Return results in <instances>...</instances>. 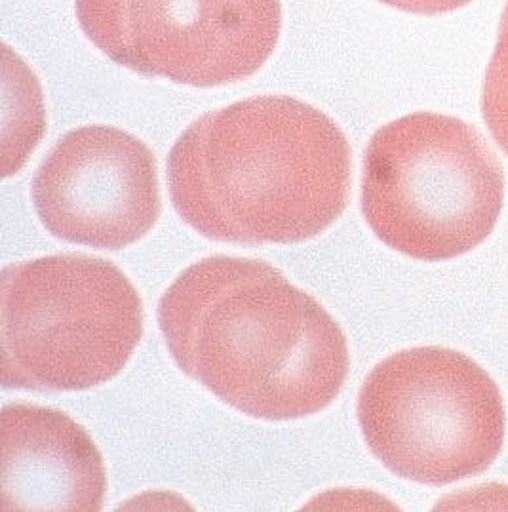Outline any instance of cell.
Here are the masks:
<instances>
[{
	"instance_id": "obj_1",
	"label": "cell",
	"mask_w": 508,
	"mask_h": 512,
	"mask_svg": "<svg viewBox=\"0 0 508 512\" xmlns=\"http://www.w3.org/2000/svg\"><path fill=\"white\" fill-rule=\"evenodd\" d=\"M158 326L183 374L257 419L326 410L351 368L332 315L259 259L215 256L187 267L158 303Z\"/></svg>"
},
{
	"instance_id": "obj_3",
	"label": "cell",
	"mask_w": 508,
	"mask_h": 512,
	"mask_svg": "<svg viewBox=\"0 0 508 512\" xmlns=\"http://www.w3.org/2000/svg\"><path fill=\"white\" fill-rule=\"evenodd\" d=\"M505 174L484 136L440 113H411L373 134L360 206L375 237L419 261L463 256L493 233Z\"/></svg>"
},
{
	"instance_id": "obj_11",
	"label": "cell",
	"mask_w": 508,
	"mask_h": 512,
	"mask_svg": "<svg viewBox=\"0 0 508 512\" xmlns=\"http://www.w3.org/2000/svg\"><path fill=\"white\" fill-rule=\"evenodd\" d=\"M377 2L387 4L406 14H415V16H442L467 6L472 0H377Z\"/></svg>"
},
{
	"instance_id": "obj_4",
	"label": "cell",
	"mask_w": 508,
	"mask_h": 512,
	"mask_svg": "<svg viewBox=\"0 0 508 512\" xmlns=\"http://www.w3.org/2000/svg\"><path fill=\"white\" fill-rule=\"evenodd\" d=\"M141 296L115 263L50 256L4 267L0 379L6 389L84 391L122 372L143 335Z\"/></svg>"
},
{
	"instance_id": "obj_8",
	"label": "cell",
	"mask_w": 508,
	"mask_h": 512,
	"mask_svg": "<svg viewBox=\"0 0 508 512\" xmlns=\"http://www.w3.org/2000/svg\"><path fill=\"white\" fill-rule=\"evenodd\" d=\"M107 473L96 442L59 410L16 402L0 414V511L96 512Z\"/></svg>"
},
{
	"instance_id": "obj_7",
	"label": "cell",
	"mask_w": 508,
	"mask_h": 512,
	"mask_svg": "<svg viewBox=\"0 0 508 512\" xmlns=\"http://www.w3.org/2000/svg\"><path fill=\"white\" fill-rule=\"evenodd\" d=\"M31 195L42 225L65 242L120 250L149 235L162 214L155 153L103 124L67 132L42 160Z\"/></svg>"
},
{
	"instance_id": "obj_9",
	"label": "cell",
	"mask_w": 508,
	"mask_h": 512,
	"mask_svg": "<svg viewBox=\"0 0 508 512\" xmlns=\"http://www.w3.org/2000/svg\"><path fill=\"white\" fill-rule=\"evenodd\" d=\"M16 75L12 77L10 71L4 67V73L14 82V92L4 82V92H8L14 98V115H4V170L2 176L8 178L10 174L18 172L25 158L31 155V151L37 147L42 132L35 124L23 119V115L44 122V109H42V94L35 75L25 67V63L14 56ZM12 105V101L4 99Z\"/></svg>"
},
{
	"instance_id": "obj_2",
	"label": "cell",
	"mask_w": 508,
	"mask_h": 512,
	"mask_svg": "<svg viewBox=\"0 0 508 512\" xmlns=\"http://www.w3.org/2000/svg\"><path fill=\"white\" fill-rule=\"evenodd\" d=\"M352 151L320 109L255 96L195 120L168 157V189L198 235L238 246L299 244L345 212Z\"/></svg>"
},
{
	"instance_id": "obj_5",
	"label": "cell",
	"mask_w": 508,
	"mask_h": 512,
	"mask_svg": "<svg viewBox=\"0 0 508 512\" xmlns=\"http://www.w3.org/2000/svg\"><path fill=\"white\" fill-rule=\"evenodd\" d=\"M356 412L373 455L425 486L486 473L505 442L495 381L472 358L444 347L387 356L366 377Z\"/></svg>"
},
{
	"instance_id": "obj_10",
	"label": "cell",
	"mask_w": 508,
	"mask_h": 512,
	"mask_svg": "<svg viewBox=\"0 0 508 512\" xmlns=\"http://www.w3.org/2000/svg\"><path fill=\"white\" fill-rule=\"evenodd\" d=\"M482 115L489 132L508 157V2L497 31V44L482 88Z\"/></svg>"
},
{
	"instance_id": "obj_6",
	"label": "cell",
	"mask_w": 508,
	"mask_h": 512,
	"mask_svg": "<svg viewBox=\"0 0 508 512\" xmlns=\"http://www.w3.org/2000/svg\"><path fill=\"white\" fill-rule=\"evenodd\" d=\"M75 8L109 60L195 88L250 79L282 31L280 0H75Z\"/></svg>"
}]
</instances>
